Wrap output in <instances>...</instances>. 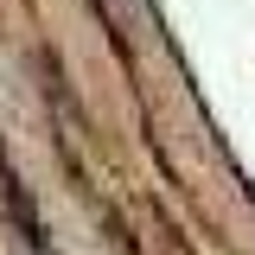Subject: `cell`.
Here are the masks:
<instances>
[{
    "mask_svg": "<svg viewBox=\"0 0 255 255\" xmlns=\"http://www.w3.org/2000/svg\"><path fill=\"white\" fill-rule=\"evenodd\" d=\"M45 255H51V249H45Z\"/></svg>",
    "mask_w": 255,
    "mask_h": 255,
    "instance_id": "1",
    "label": "cell"
}]
</instances>
